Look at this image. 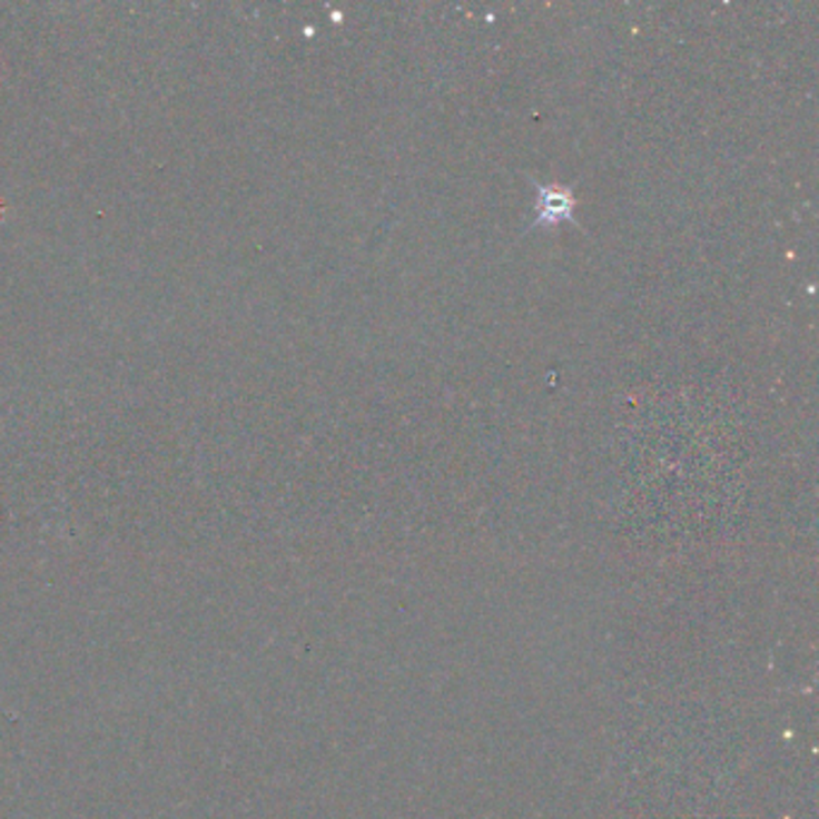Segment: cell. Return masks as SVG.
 <instances>
[{"instance_id":"cell-1","label":"cell","mask_w":819,"mask_h":819,"mask_svg":"<svg viewBox=\"0 0 819 819\" xmlns=\"http://www.w3.org/2000/svg\"><path fill=\"white\" fill-rule=\"evenodd\" d=\"M531 184L536 186L539 190V197H536V219L531 221L529 229H539V226H555L557 221H574V205H578V200H574L572 195V188L568 186H557V184H551V186H543L539 184V180H531Z\"/></svg>"}]
</instances>
